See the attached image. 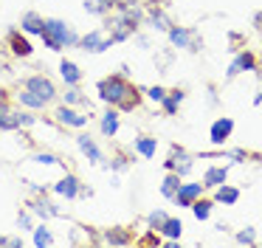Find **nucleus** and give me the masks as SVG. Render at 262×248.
Returning <instances> with one entry per match:
<instances>
[{"label":"nucleus","mask_w":262,"mask_h":248,"mask_svg":"<svg viewBox=\"0 0 262 248\" xmlns=\"http://www.w3.org/2000/svg\"><path fill=\"white\" fill-rule=\"evenodd\" d=\"M99 96H102V101L119 107V110H136V107L141 105V93H138V88L130 85L124 76H119V73L104 76L102 82H99Z\"/></svg>","instance_id":"f257e3e1"},{"label":"nucleus","mask_w":262,"mask_h":248,"mask_svg":"<svg viewBox=\"0 0 262 248\" xmlns=\"http://www.w3.org/2000/svg\"><path fill=\"white\" fill-rule=\"evenodd\" d=\"M40 37H42V45H46L48 51H62V48H74V45H79V34L71 31L68 23L57 20V17L46 20Z\"/></svg>","instance_id":"f03ea898"},{"label":"nucleus","mask_w":262,"mask_h":248,"mask_svg":"<svg viewBox=\"0 0 262 248\" xmlns=\"http://www.w3.org/2000/svg\"><path fill=\"white\" fill-rule=\"evenodd\" d=\"M136 28H138V23H133L130 17H124L119 11V14L107 17V28H104V31L110 34L113 43H124V39H130L133 34H136Z\"/></svg>","instance_id":"7ed1b4c3"},{"label":"nucleus","mask_w":262,"mask_h":248,"mask_svg":"<svg viewBox=\"0 0 262 248\" xmlns=\"http://www.w3.org/2000/svg\"><path fill=\"white\" fill-rule=\"evenodd\" d=\"M110 45H113V39H110V34L102 31V28L88 31L85 37H79V48L85 51V54H102V51H107Z\"/></svg>","instance_id":"20e7f679"},{"label":"nucleus","mask_w":262,"mask_h":248,"mask_svg":"<svg viewBox=\"0 0 262 248\" xmlns=\"http://www.w3.org/2000/svg\"><path fill=\"white\" fill-rule=\"evenodd\" d=\"M169 43L175 45V48H186V51H198L200 48V37L194 28H183V26H172L169 31Z\"/></svg>","instance_id":"39448f33"},{"label":"nucleus","mask_w":262,"mask_h":248,"mask_svg":"<svg viewBox=\"0 0 262 248\" xmlns=\"http://www.w3.org/2000/svg\"><path fill=\"white\" fill-rule=\"evenodd\" d=\"M23 88H29L31 93H37L40 99H46V101L57 99V88H54V82L46 76V73H34V76H29L23 82Z\"/></svg>","instance_id":"423d86ee"},{"label":"nucleus","mask_w":262,"mask_h":248,"mask_svg":"<svg viewBox=\"0 0 262 248\" xmlns=\"http://www.w3.org/2000/svg\"><path fill=\"white\" fill-rule=\"evenodd\" d=\"M166 169H169V172H178L181 178L186 172H192V158L186 155L183 147H172V155H169V161H166Z\"/></svg>","instance_id":"0eeeda50"},{"label":"nucleus","mask_w":262,"mask_h":248,"mask_svg":"<svg viewBox=\"0 0 262 248\" xmlns=\"http://www.w3.org/2000/svg\"><path fill=\"white\" fill-rule=\"evenodd\" d=\"M203 189H206L203 183H181V186H178V192L172 195V200H175L178 206H192V203L203 195Z\"/></svg>","instance_id":"6e6552de"},{"label":"nucleus","mask_w":262,"mask_h":248,"mask_svg":"<svg viewBox=\"0 0 262 248\" xmlns=\"http://www.w3.org/2000/svg\"><path fill=\"white\" fill-rule=\"evenodd\" d=\"M54 118H57L59 124H62V127H85L88 124V116H82V113H76L74 107H68V105H62V107H57V110H54Z\"/></svg>","instance_id":"1a4fd4ad"},{"label":"nucleus","mask_w":262,"mask_h":248,"mask_svg":"<svg viewBox=\"0 0 262 248\" xmlns=\"http://www.w3.org/2000/svg\"><path fill=\"white\" fill-rule=\"evenodd\" d=\"M245 71H256V56L251 54V51H239L237 56H234V62L228 65V79H234L237 73H245Z\"/></svg>","instance_id":"9d476101"},{"label":"nucleus","mask_w":262,"mask_h":248,"mask_svg":"<svg viewBox=\"0 0 262 248\" xmlns=\"http://www.w3.org/2000/svg\"><path fill=\"white\" fill-rule=\"evenodd\" d=\"M9 51H12V56H20V59H26V56L34 54V48H31V43L23 37V34L17 31V28H12L9 31Z\"/></svg>","instance_id":"9b49d317"},{"label":"nucleus","mask_w":262,"mask_h":248,"mask_svg":"<svg viewBox=\"0 0 262 248\" xmlns=\"http://www.w3.org/2000/svg\"><path fill=\"white\" fill-rule=\"evenodd\" d=\"M0 130H20V110H14L9 101H0Z\"/></svg>","instance_id":"f8f14e48"},{"label":"nucleus","mask_w":262,"mask_h":248,"mask_svg":"<svg viewBox=\"0 0 262 248\" xmlns=\"http://www.w3.org/2000/svg\"><path fill=\"white\" fill-rule=\"evenodd\" d=\"M231 130H234V121H231L228 116H223V118H217V121L211 124L209 138L214 141V144H226V141H228V135H231Z\"/></svg>","instance_id":"ddd939ff"},{"label":"nucleus","mask_w":262,"mask_h":248,"mask_svg":"<svg viewBox=\"0 0 262 248\" xmlns=\"http://www.w3.org/2000/svg\"><path fill=\"white\" fill-rule=\"evenodd\" d=\"M42 26H46V17L37 14V11H26V14L20 17V28H23V34H37V37H40Z\"/></svg>","instance_id":"4468645a"},{"label":"nucleus","mask_w":262,"mask_h":248,"mask_svg":"<svg viewBox=\"0 0 262 248\" xmlns=\"http://www.w3.org/2000/svg\"><path fill=\"white\" fill-rule=\"evenodd\" d=\"M54 192L71 200V197H76V195L82 192V183H79V178H76V175H65L59 183H54Z\"/></svg>","instance_id":"2eb2a0df"},{"label":"nucleus","mask_w":262,"mask_h":248,"mask_svg":"<svg viewBox=\"0 0 262 248\" xmlns=\"http://www.w3.org/2000/svg\"><path fill=\"white\" fill-rule=\"evenodd\" d=\"M59 73H62V79H65V85H68V88H76V85L82 82L79 65H76V62H71V59H62V62H59Z\"/></svg>","instance_id":"dca6fc26"},{"label":"nucleus","mask_w":262,"mask_h":248,"mask_svg":"<svg viewBox=\"0 0 262 248\" xmlns=\"http://www.w3.org/2000/svg\"><path fill=\"white\" fill-rule=\"evenodd\" d=\"M76 144H79V150L88 155L91 163H102V150L96 147V141H93L91 135H76Z\"/></svg>","instance_id":"f3484780"},{"label":"nucleus","mask_w":262,"mask_h":248,"mask_svg":"<svg viewBox=\"0 0 262 248\" xmlns=\"http://www.w3.org/2000/svg\"><path fill=\"white\" fill-rule=\"evenodd\" d=\"M14 99H17V101H20V105H23V107H29V110H42V107L48 105L46 99H40V96H37V93H31L29 88L17 90V93H14Z\"/></svg>","instance_id":"a211bd4d"},{"label":"nucleus","mask_w":262,"mask_h":248,"mask_svg":"<svg viewBox=\"0 0 262 248\" xmlns=\"http://www.w3.org/2000/svg\"><path fill=\"white\" fill-rule=\"evenodd\" d=\"M226 175H228V167H211V169H206L203 186H206V189H217L220 183H226Z\"/></svg>","instance_id":"6ab92c4d"},{"label":"nucleus","mask_w":262,"mask_h":248,"mask_svg":"<svg viewBox=\"0 0 262 248\" xmlns=\"http://www.w3.org/2000/svg\"><path fill=\"white\" fill-rule=\"evenodd\" d=\"M29 212H31V214H37V217H42V220H48V217H57L59 209H54V203H51V200L40 197V200L29 203Z\"/></svg>","instance_id":"aec40b11"},{"label":"nucleus","mask_w":262,"mask_h":248,"mask_svg":"<svg viewBox=\"0 0 262 248\" xmlns=\"http://www.w3.org/2000/svg\"><path fill=\"white\" fill-rule=\"evenodd\" d=\"M99 242H107V245H130L133 237L127 234V229H110V231H104V237Z\"/></svg>","instance_id":"412c9836"},{"label":"nucleus","mask_w":262,"mask_h":248,"mask_svg":"<svg viewBox=\"0 0 262 248\" xmlns=\"http://www.w3.org/2000/svg\"><path fill=\"white\" fill-rule=\"evenodd\" d=\"M214 200H217V203H226V206H234V203L239 200V189H234V186L220 183V186L214 189Z\"/></svg>","instance_id":"4be33fe9"},{"label":"nucleus","mask_w":262,"mask_h":248,"mask_svg":"<svg viewBox=\"0 0 262 248\" xmlns=\"http://www.w3.org/2000/svg\"><path fill=\"white\" fill-rule=\"evenodd\" d=\"M99 127H102V135L104 138H113L116 133H119V113L116 110H107L102 116V124H99Z\"/></svg>","instance_id":"5701e85b"},{"label":"nucleus","mask_w":262,"mask_h":248,"mask_svg":"<svg viewBox=\"0 0 262 248\" xmlns=\"http://www.w3.org/2000/svg\"><path fill=\"white\" fill-rule=\"evenodd\" d=\"M149 20H152V28H158V31H169L172 28V20L164 14L161 6H149Z\"/></svg>","instance_id":"b1692460"},{"label":"nucleus","mask_w":262,"mask_h":248,"mask_svg":"<svg viewBox=\"0 0 262 248\" xmlns=\"http://www.w3.org/2000/svg\"><path fill=\"white\" fill-rule=\"evenodd\" d=\"M181 101H183V90H169L166 99L161 101V105H164V113H166V116H175L178 107H181Z\"/></svg>","instance_id":"393cba45"},{"label":"nucleus","mask_w":262,"mask_h":248,"mask_svg":"<svg viewBox=\"0 0 262 248\" xmlns=\"http://www.w3.org/2000/svg\"><path fill=\"white\" fill-rule=\"evenodd\" d=\"M136 150L141 152L144 158H155V150H158V141L149 138V135H138L136 138Z\"/></svg>","instance_id":"a878e982"},{"label":"nucleus","mask_w":262,"mask_h":248,"mask_svg":"<svg viewBox=\"0 0 262 248\" xmlns=\"http://www.w3.org/2000/svg\"><path fill=\"white\" fill-rule=\"evenodd\" d=\"M178 186H181V175H178V172L166 175L164 186H161V195H164V197H172V195L178 192Z\"/></svg>","instance_id":"bb28decb"},{"label":"nucleus","mask_w":262,"mask_h":248,"mask_svg":"<svg viewBox=\"0 0 262 248\" xmlns=\"http://www.w3.org/2000/svg\"><path fill=\"white\" fill-rule=\"evenodd\" d=\"M161 231H164L169 240H178L181 231H183V223H181V220H175V217H166V223H164V229H161Z\"/></svg>","instance_id":"cd10ccee"},{"label":"nucleus","mask_w":262,"mask_h":248,"mask_svg":"<svg viewBox=\"0 0 262 248\" xmlns=\"http://www.w3.org/2000/svg\"><path fill=\"white\" fill-rule=\"evenodd\" d=\"M189 209L194 212V217H198V220H206L211 214V200H200V197H198V200H194Z\"/></svg>","instance_id":"c85d7f7f"},{"label":"nucleus","mask_w":262,"mask_h":248,"mask_svg":"<svg viewBox=\"0 0 262 248\" xmlns=\"http://www.w3.org/2000/svg\"><path fill=\"white\" fill-rule=\"evenodd\" d=\"M51 242H54V237H51V231H48L46 229V225H37V229H34V245H51Z\"/></svg>","instance_id":"c756f323"},{"label":"nucleus","mask_w":262,"mask_h":248,"mask_svg":"<svg viewBox=\"0 0 262 248\" xmlns=\"http://www.w3.org/2000/svg\"><path fill=\"white\" fill-rule=\"evenodd\" d=\"M79 101H82V105H88V99H85V96H82L76 88H68V90H65V105H79Z\"/></svg>","instance_id":"7c9ffc66"},{"label":"nucleus","mask_w":262,"mask_h":248,"mask_svg":"<svg viewBox=\"0 0 262 248\" xmlns=\"http://www.w3.org/2000/svg\"><path fill=\"white\" fill-rule=\"evenodd\" d=\"M34 161L37 163H48V167H57V163H62V158H57L54 152H37Z\"/></svg>","instance_id":"2f4dec72"},{"label":"nucleus","mask_w":262,"mask_h":248,"mask_svg":"<svg viewBox=\"0 0 262 248\" xmlns=\"http://www.w3.org/2000/svg\"><path fill=\"white\" fill-rule=\"evenodd\" d=\"M164 223H166V214L164 212H152V214H149V229H152V231H161V229H164Z\"/></svg>","instance_id":"473e14b6"},{"label":"nucleus","mask_w":262,"mask_h":248,"mask_svg":"<svg viewBox=\"0 0 262 248\" xmlns=\"http://www.w3.org/2000/svg\"><path fill=\"white\" fill-rule=\"evenodd\" d=\"M166 93H169V90H164L161 85H152V88H147V96H149L152 101H158V105L166 99Z\"/></svg>","instance_id":"72a5a7b5"},{"label":"nucleus","mask_w":262,"mask_h":248,"mask_svg":"<svg viewBox=\"0 0 262 248\" xmlns=\"http://www.w3.org/2000/svg\"><path fill=\"white\" fill-rule=\"evenodd\" d=\"M254 240H256L254 229H245V231H239V234H237V242H239V245H254Z\"/></svg>","instance_id":"f704fd0d"},{"label":"nucleus","mask_w":262,"mask_h":248,"mask_svg":"<svg viewBox=\"0 0 262 248\" xmlns=\"http://www.w3.org/2000/svg\"><path fill=\"white\" fill-rule=\"evenodd\" d=\"M17 225H20V231H34V229H31V212H20Z\"/></svg>","instance_id":"c9c22d12"},{"label":"nucleus","mask_w":262,"mask_h":248,"mask_svg":"<svg viewBox=\"0 0 262 248\" xmlns=\"http://www.w3.org/2000/svg\"><path fill=\"white\" fill-rule=\"evenodd\" d=\"M31 124H37V118L31 116V113H23V110H20V127H31Z\"/></svg>","instance_id":"e433bc0d"},{"label":"nucleus","mask_w":262,"mask_h":248,"mask_svg":"<svg viewBox=\"0 0 262 248\" xmlns=\"http://www.w3.org/2000/svg\"><path fill=\"white\" fill-rule=\"evenodd\" d=\"M110 167H113V169H124L127 167V158L124 155H116L113 161H110Z\"/></svg>","instance_id":"4c0bfd02"},{"label":"nucleus","mask_w":262,"mask_h":248,"mask_svg":"<svg viewBox=\"0 0 262 248\" xmlns=\"http://www.w3.org/2000/svg\"><path fill=\"white\" fill-rule=\"evenodd\" d=\"M138 242H141V245H158V237H155V234H147L144 240H138Z\"/></svg>","instance_id":"58836bf2"},{"label":"nucleus","mask_w":262,"mask_h":248,"mask_svg":"<svg viewBox=\"0 0 262 248\" xmlns=\"http://www.w3.org/2000/svg\"><path fill=\"white\" fill-rule=\"evenodd\" d=\"M6 245H14V248H17V245H23V240H20V237H9Z\"/></svg>","instance_id":"ea45409f"},{"label":"nucleus","mask_w":262,"mask_h":248,"mask_svg":"<svg viewBox=\"0 0 262 248\" xmlns=\"http://www.w3.org/2000/svg\"><path fill=\"white\" fill-rule=\"evenodd\" d=\"M6 71H9V65H6L3 59H0V73H6Z\"/></svg>","instance_id":"a19ab883"},{"label":"nucleus","mask_w":262,"mask_h":248,"mask_svg":"<svg viewBox=\"0 0 262 248\" xmlns=\"http://www.w3.org/2000/svg\"><path fill=\"white\" fill-rule=\"evenodd\" d=\"M6 242H9V240H6V237H0V245H6Z\"/></svg>","instance_id":"79ce46f5"}]
</instances>
